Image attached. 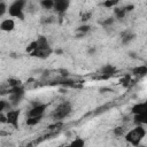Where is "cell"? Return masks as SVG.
Wrapping results in <instances>:
<instances>
[{"label": "cell", "mask_w": 147, "mask_h": 147, "mask_svg": "<svg viewBox=\"0 0 147 147\" xmlns=\"http://www.w3.org/2000/svg\"><path fill=\"white\" fill-rule=\"evenodd\" d=\"M124 136H125V140H126L127 142H130L132 146L137 147L138 145H140L141 140L145 138V136H146V130H145L144 126L137 125L134 129L130 130V131H129L127 133H125Z\"/></svg>", "instance_id": "cell-1"}, {"label": "cell", "mask_w": 147, "mask_h": 147, "mask_svg": "<svg viewBox=\"0 0 147 147\" xmlns=\"http://www.w3.org/2000/svg\"><path fill=\"white\" fill-rule=\"evenodd\" d=\"M71 110H72V106L69 101H63L61 102L55 109L54 111L52 113V118L55 121V122H59V121H62L64 119L65 117H68L70 114H71Z\"/></svg>", "instance_id": "cell-2"}, {"label": "cell", "mask_w": 147, "mask_h": 147, "mask_svg": "<svg viewBox=\"0 0 147 147\" xmlns=\"http://www.w3.org/2000/svg\"><path fill=\"white\" fill-rule=\"evenodd\" d=\"M26 6V1L25 0H15L14 2H11L9 5L8 8V13L11 17L18 18L21 21H24L25 15H24V8Z\"/></svg>", "instance_id": "cell-3"}, {"label": "cell", "mask_w": 147, "mask_h": 147, "mask_svg": "<svg viewBox=\"0 0 147 147\" xmlns=\"http://www.w3.org/2000/svg\"><path fill=\"white\" fill-rule=\"evenodd\" d=\"M24 87L23 86H17V87H13V88H9V92H8V95H9V103L11 106H17L21 100L23 99L24 96Z\"/></svg>", "instance_id": "cell-4"}, {"label": "cell", "mask_w": 147, "mask_h": 147, "mask_svg": "<svg viewBox=\"0 0 147 147\" xmlns=\"http://www.w3.org/2000/svg\"><path fill=\"white\" fill-rule=\"evenodd\" d=\"M53 49L51 46L48 47H37L32 53H30L31 56L33 57H38V59H47L53 54Z\"/></svg>", "instance_id": "cell-5"}, {"label": "cell", "mask_w": 147, "mask_h": 147, "mask_svg": "<svg viewBox=\"0 0 147 147\" xmlns=\"http://www.w3.org/2000/svg\"><path fill=\"white\" fill-rule=\"evenodd\" d=\"M69 6H70V1H68V0H55L53 9L56 11V14L60 17H62L64 15V13L68 10Z\"/></svg>", "instance_id": "cell-6"}, {"label": "cell", "mask_w": 147, "mask_h": 147, "mask_svg": "<svg viewBox=\"0 0 147 147\" xmlns=\"http://www.w3.org/2000/svg\"><path fill=\"white\" fill-rule=\"evenodd\" d=\"M7 123L9 125H11L15 130L18 129V118H20V110L18 109H13V110H8L7 114Z\"/></svg>", "instance_id": "cell-7"}, {"label": "cell", "mask_w": 147, "mask_h": 147, "mask_svg": "<svg viewBox=\"0 0 147 147\" xmlns=\"http://www.w3.org/2000/svg\"><path fill=\"white\" fill-rule=\"evenodd\" d=\"M47 109V105L46 103H36L28 113V117H33V116H44V113Z\"/></svg>", "instance_id": "cell-8"}, {"label": "cell", "mask_w": 147, "mask_h": 147, "mask_svg": "<svg viewBox=\"0 0 147 147\" xmlns=\"http://www.w3.org/2000/svg\"><path fill=\"white\" fill-rule=\"evenodd\" d=\"M115 72H116V68L114 67V65H111V64H106V65H103L101 69H100V76L98 77L99 79H107V78H109V77H111L113 75H115Z\"/></svg>", "instance_id": "cell-9"}, {"label": "cell", "mask_w": 147, "mask_h": 147, "mask_svg": "<svg viewBox=\"0 0 147 147\" xmlns=\"http://www.w3.org/2000/svg\"><path fill=\"white\" fill-rule=\"evenodd\" d=\"M15 29V21L13 18H6L0 23V30L5 32H10Z\"/></svg>", "instance_id": "cell-10"}, {"label": "cell", "mask_w": 147, "mask_h": 147, "mask_svg": "<svg viewBox=\"0 0 147 147\" xmlns=\"http://www.w3.org/2000/svg\"><path fill=\"white\" fill-rule=\"evenodd\" d=\"M145 111H147V102H138V103L133 105L132 108H131V113L133 115L142 114Z\"/></svg>", "instance_id": "cell-11"}, {"label": "cell", "mask_w": 147, "mask_h": 147, "mask_svg": "<svg viewBox=\"0 0 147 147\" xmlns=\"http://www.w3.org/2000/svg\"><path fill=\"white\" fill-rule=\"evenodd\" d=\"M133 123L136 125H141L144 126L145 124H147V111L142 113V114H138L133 116Z\"/></svg>", "instance_id": "cell-12"}, {"label": "cell", "mask_w": 147, "mask_h": 147, "mask_svg": "<svg viewBox=\"0 0 147 147\" xmlns=\"http://www.w3.org/2000/svg\"><path fill=\"white\" fill-rule=\"evenodd\" d=\"M132 75L138 77V78H141V77H145L147 75V67L146 65H138V67H134L132 69Z\"/></svg>", "instance_id": "cell-13"}, {"label": "cell", "mask_w": 147, "mask_h": 147, "mask_svg": "<svg viewBox=\"0 0 147 147\" xmlns=\"http://www.w3.org/2000/svg\"><path fill=\"white\" fill-rule=\"evenodd\" d=\"M134 38H136V34H134V33H132V32H131V31H129V30H126V31H124V32H122V33H121V40H122V42H123L124 45H126V44L131 42Z\"/></svg>", "instance_id": "cell-14"}, {"label": "cell", "mask_w": 147, "mask_h": 147, "mask_svg": "<svg viewBox=\"0 0 147 147\" xmlns=\"http://www.w3.org/2000/svg\"><path fill=\"white\" fill-rule=\"evenodd\" d=\"M42 117H44V116H33V117H28V118H26V121H25V123H26V125H29V126H33V125H37L38 123H40V122H41V119H42Z\"/></svg>", "instance_id": "cell-15"}, {"label": "cell", "mask_w": 147, "mask_h": 147, "mask_svg": "<svg viewBox=\"0 0 147 147\" xmlns=\"http://www.w3.org/2000/svg\"><path fill=\"white\" fill-rule=\"evenodd\" d=\"M64 147H85V140L83 138H76Z\"/></svg>", "instance_id": "cell-16"}, {"label": "cell", "mask_w": 147, "mask_h": 147, "mask_svg": "<svg viewBox=\"0 0 147 147\" xmlns=\"http://www.w3.org/2000/svg\"><path fill=\"white\" fill-rule=\"evenodd\" d=\"M62 126H63L62 121H59V122H55L54 124H51L48 126V131H51V132H59L62 129Z\"/></svg>", "instance_id": "cell-17"}, {"label": "cell", "mask_w": 147, "mask_h": 147, "mask_svg": "<svg viewBox=\"0 0 147 147\" xmlns=\"http://www.w3.org/2000/svg\"><path fill=\"white\" fill-rule=\"evenodd\" d=\"M114 14H115L116 18H123L126 15V11H125L124 7H116L114 9Z\"/></svg>", "instance_id": "cell-18"}, {"label": "cell", "mask_w": 147, "mask_h": 147, "mask_svg": "<svg viewBox=\"0 0 147 147\" xmlns=\"http://www.w3.org/2000/svg\"><path fill=\"white\" fill-rule=\"evenodd\" d=\"M7 84L9 86V88H13V87H17V86H22V82L17 78H9L7 80Z\"/></svg>", "instance_id": "cell-19"}, {"label": "cell", "mask_w": 147, "mask_h": 147, "mask_svg": "<svg viewBox=\"0 0 147 147\" xmlns=\"http://www.w3.org/2000/svg\"><path fill=\"white\" fill-rule=\"evenodd\" d=\"M39 5L44 8V9H52L54 6V1L53 0H41L39 2Z\"/></svg>", "instance_id": "cell-20"}, {"label": "cell", "mask_w": 147, "mask_h": 147, "mask_svg": "<svg viewBox=\"0 0 147 147\" xmlns=\"http://www.w3.org/2000/svg\"><path fill=\"white\" fill-rule=\"evenodd\" d=\"M90 30H91V26H90V25L83 24V25H80V26H78V28L76 29V32H77V33H82V34H86Z\"/></svg>", "instance_id": "cell-21"}, {"label": "cell", "mask_w": 147, "mask_h": 147, "mask_svg": "<svg viewBox=\"0 0 147 147\" xmlns=\"http://www.w3.org/2000/svg\"><path fill=\"white\" fill-rule=\"evenodd\" d=\"M113 133L116 136V137H122L125 134V129L123 126H116L114 130H113Z\"/></svg>", "instance_id": "cell-22"}, {"label": "cell", "mask_w": 147, "mask_h": 147, "mask_svg": "<svg viewBox=\"0 0 147 147\" xmlns=\"http://www.w3.org/2000/svg\"><path fill=\"white\" fill-rule=\"evenodd\" d=\"M103 7H106V8H111V7H115V6H117L118 5V1H116V0H107V1H103L102 3H101Z\"/></svg>", "instance_id": "cell-23"}, {"label": "cell", "mask_w": 147, "mask_h": 147, "mask_svg": "<svg viewBox=\"0 0 147 147\" xmlns=\"http://www.w3.org/2000/svg\"><path fill=\"white\" fill-rule=\"evenodd\" d=\"M115 22V18L114 17H108V18H106V20H103V21H101L100 23H101V25H103V26H110L113 23Z\"/></svg>", "instance_id": "cell-24"}, {"label": "cell", "mask_w": 147, "mask_h": 147, "mask_svg": "<svg viewBox=\"0 0 147 147\" xmlns=\"http://www.w3.org/2000/svg\"><path fill=\"white\" fill-rule=\"evenodd\" d=\"M7 10H8V8H7L6 2L0 1V17H2V16L6 14V11H7Z\"/></svg>", "instance_id": "cell-25"}, {"label": "cell", "mask_w": 147, "mask_h": 147, "mask_svg": "<svg viewBox=\"0 0 147 147\" xmlns=\"http://www.w3.org/2000/svg\"><path fill=\"white\" fill-rule=\"evenodd\" d=\"M10 107V103L5 101V100H0V113H3V110L6 108H9Z\"/></svg>", "instance_id": "cell-26"}, {"label": "cell", "mask_w": 147, "mask_h": 147, "mask_svg": "<svg viewBox=\"0 0 147 147\" xmlns=\"http://www.w3.org/2000/svg\"><path fill=\"white\" fill-rule=\"evenodd\" d=\"M36 48H37V42H36V40H34V41H32V42L29 44V46L26 47V52L30 54V53H32Z\"/></svg>", "instance_id": "cell-27"}, {"label": "cell", "mask_w": 147, "mask_h": 147, "mask_svg": "<svg viewBox=\"0 0 147 147\" xmlns=\"http://www.w3.org/2000/svg\"><path fill=\"white\" fill-rule=\"evenodd\" d=\"M54 21H55L54 16H48V17H42L41 18V23H44V24H49V23H53Z\"/></svg>", "instance_id": "cell-28"}, {"label": "cell", "mask_w": 147, "mask_h": 147, "mask_svg": "<svg viewBox=\"0 0 147 147\" xmlns=\"http://www.w3.org/2000/svg\"><path fill=\"white\" fill-rule=\"evenodd\" d=\"M91 16H92V13H91V11H84V13H82V15H80V20H82L83 22H85V21H87Z\"/></svg>", "instance_id": "cell-29"}, {"label": "cell", "mask_w": 147, "mask_h": 147, "mask_svg": "<svg viewBox=\"0 0 147 147\" xmlns=\"http://www.w3.org/2000/svg\"><path fill=\"white\" fill-rule=\"evenodd\" d=\"M0 124H7V116L3 113H0Z\"/></svg>", "instance_id": "cell-30"}, {"label": "cell", "mask_w": 147, "mask_h": 147, "mask_svg": "<svg viewBox=\"0 0 147 147\" xmlns=\"http://www.w3.org/2000/svg\"><path fill=\"white\" fill-rule=\"evenodd\" d=\"M121 82H122V84H123L124 86H129V82H130V76H129V75H127V76H125V77H124V78H123V79H122Z\"/></svg>", "instance_id": "cell-31"}, {"label": "cell", "mask_w": 147, "mask_h": 147, "mask_svg": "<svg viewBox=\"0 0 147 147\" xmlns=\"http://www.w3.org/2000/svg\"><path fill=\"white\" fill-rule=\"evenodd\" d=\"M133 8H134V6H133V5H127V6H124V9H125V11H126V13L132 11V10H133Z\"/></svg>", "instance_id": "cell-32"}, {"label": "cell", "mask_w": 147, "mask_h": 147, "mask_svg": "<svg viewBox=\"0 0 147 147\" xmlns=\"http://www.w3.org/2000/svg\"><path fill=\"white\" fill-rule=\"evenodd\" d=\"M95 51H96V48H95V47H90L87 52H88V54H90V55H93V54L95 53Z\"/></svg>", "instance_id": "cell-33"}, {"label": "cell", "mask_w": 147, "mask_h": 147, "mask_svg": "<svg viewBox=\"0 0 147 147\" xmlns=\"http://www.w3.org/2000/svg\"><path fill=\"white\" fill-rule=\"evenodd\" d=\"M10 132H7V131H3V130H0V136H9Z\"/></svg>", "instance_id": "cell-34"}, {"label": "cell", "mask_w": 147, "mask_h": 147, "mask_svg": "<svg viewBox=\"0 0 147 147\" xmlns=\"http://www.w3.org/2000/svg\"><path fill=\"white\" fill-rule=\"evenodd\" d=\"M54 52H55L56 54H62V53H63V52H62L61 49H56V51H54Z\"/></svg>", "instance_id": "cell-35"}, {"label": "cell", "mask_w": 147, "mask_h": 147, "mask_svg": "<svg viewBox=\"0 0 147 147\" xmlns=\"http://www.w3.org/2000/svg\"><path fill=\"white\" fill-rule=\"evenodd\" d=\"M137 147H146V146H144V145H138Z\"/></svg>", "instance_id": "cell-36"}, {"label": "cell", "mask_w": 147, "mask_h": 147, "mask_svg": "<svg viewBox=\"0 0 147 147\" xmlns=\"http://www.w3.org/2000/svg\"><path fill=\"white\" fill-rule=\"evenodd\" d=\"M22 147H24V146H22Z\"/></svg>", "instance_id": "cell-37"}]
</instances>
